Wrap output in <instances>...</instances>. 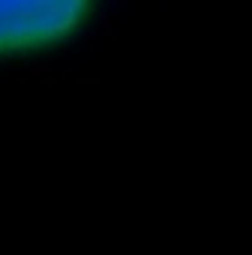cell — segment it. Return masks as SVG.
Masks as SVG:
<instances>
[{
  "label": "cell",
  "instance_id": "cell-1",
  "mask_svg": "<svg viewBox=\"0 0 252 255\" xmlns=\"http://www.w3.org/2000/svg\"><path fill=\"white\" fill-rule=\"evenodd\" d=\"M93 0H0V54L54 45L78 30Z\"/></svg>",
  "mask_w": 252,
  "mask_h": 255
}]
</instances>
